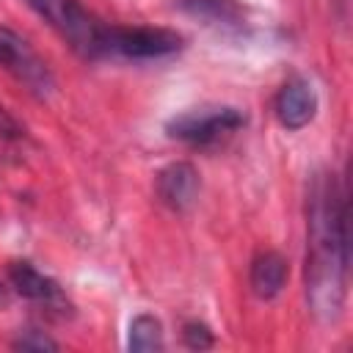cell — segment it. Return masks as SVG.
Here are the masks:
<instances>
[{
  "label": "cell",
  "mask_w": 353,
  "mask_h": 353,
  "mask_svg": "<svg viewBox=\"0 0 353 353\" xmlns=\"http://www.w3.org/2000/svg\"><path fill=\"white\" fill-rule=\"evenodd\" d=\"M163 325L157 317L152 314H138L130 323V336H127V347L146 353V350H163Z\"/></svg>",
  "instance_id": "cell-11"
},
{
  "label": "cell",
  "mask_w": 353,
  "mask_h": 353,
  "mask_svg": "<svg viewBox=\"0 0 353 353\" xmlns=\"http://www.w3.org/2000/svg\"><path fill=\"white\" fill-rule=\"evenodd\" d=\"M6 301H8V292H6V287L0 284V303H6Z\"/></svg>",
  "instance_id": "cell-15"
},
{
  "label": "cell",
  "mask_w": 353,
  "mask_h": 353,
  "mask_svg": "<svg viewBox=\"0 0 353 353\" xmlns=\"http://www.w3.org/2000/svg\"><path fill=\"white\" fill-rule=\"evenodd\" d=\"M248 121L245 110L234 105H201L193 110H185L174 119H168L165 132L174 141L190 143V146H212L237 130H243Z\"/></svg>",
  "instance_id": "cell-3"
},
{
  "label": "cell",
  "mask_w": 353,
  "mask_h": 353,
  "mask_svg": "<svg viewBox=\"0 0 353 353\" xmlns=\"http://www.w3.org/2000/svg\"><path fill=\"white\" fill-rule=\"evenodd\" d=\"M179 50H182L179 33L149 25H108L102 41V58H127V61L168 58Z\"/></svg>",
  "instance_id": "cell-4"
},
{
  "label": "cell",
  "mask_w": 353,
  "mask_h": 353,
  "mask_svg": "<svg viewBox=\"0 0 353 353\" xmlns=\"http://www.w3.org/2000/svg\"><path fill=\"white\" fill-rule=\"evenodd\" d=\"M347 193L317 171L306 196V301L320 320H336L347 292Z\"/></svg>",
  "instance_id": "cell-1"
},
{
  "label": "cell",
  "mask_w": 353,
  "mask_h": 353,
  "mask_svg": "<svg viewBox=\"0 0 353 353\" xmlns=\"http://www.w3.org/2000/svg\"><path fill=\"white\" fill-rule=\"evenodd\" d=\"M25 138V130L19 127V121L0 105V143H17Z\"/></svg>",
  "instance_id": "cell-14"
},
{
  "label": "cell",
  "mask_w": 353,
  "mask_h": 353,
  "mask_svg": "<svg viewBox=\"0 0 353 353\" xmlns=\"http://www.w3.org/2000/svg\"><path fill=\"white\" fill-rule=\"evenodd\" d=\"M83 58H102L108 22L97 19L80 0H25Z\"/></svg>",
  "instance_id": "cell-2"
},
{
  "label": "cell",
  "mask_w": 353,
  "mask_h": 353,
  "mask_svg": "<svg viewBox=\"0 0 353 353\" xmlns=\"http://www.w3.org/2000/svg\"><path fill=\"white\" fill-rule=\"evenodd\" d=\"M11 347H17V350H58V342L50 339L44 331H25L11 342Z\"/></svg>",
  "instance_id": "cell-13"
},
{
  "label": "cell",
  "mask_w": 353,
  "mask_h": 353,
  "mask_svg": "<svg viewBox=\"0 0 353 353\" xmlns=\"http://www.w3.org/2000/svg\"><path fill=\"white\" fill-rule=\"evenodd\" d=\"M287 276H290V268H287V259L279 254V251H262L254 256L251 262V270H248V284H251V292L262 301H270L276 298L284 284H287Z\"/></svg>",
  "instance_id": "cell-9"
},
{
  "label": "cell",
  "mask_w": 353,
  "mask_h": 353,
  "mask_svg": "<svg viewBox=\"0 0 353 353\" xmlns=\"http://www.w3.org/2000/svg\"><path fill=\"white\" fill-rule=\"evenodd\" d=\"M176 6L179 11L210 28H223V30L243 28V8L234 0H176Z\"/></svg>",
  "instance_id": "cell-10"
},
{
  "label": "cell",
  "mask_w": 353,
  "mask_h": 353,
  "mask_svg": "<svg viewBox=\"0 0 353 353\" xmlns=\"http://www.w3.org/2000/svg\"><path fill=\"white\" fill-rule=\"evenodd\" d=\"M8 284L28 301L33 303H41L47 309H58L61 314H66L72 309L66 292L61 290V284L50 276H44L36 265L25 262V259H17L8 265Z\"/></svg>",
  "instance_id": "cell-6"
},
{
  "label": "cell",
  "mask_w": 353,
  "mask_h": 353,
  "mask_svg": "<svg viewBox=\"0 0 353 353\" xmlns=\"http://www.w3.org/2000/svg\"><path fill=\"white\" fill-rule=\"evenodd\" d=\"M273 110L284 130H292V132L303 130L317 113V91L312 88V83L306 77L295 74L279 88V94L273 99Z\"/></svg>",
  "instance_id": "cell-7"
},
{
  "label": "cell",
  "mask_w": 353,
  "mask_h": 353,
  "mask_svg": "<svg viewBox=\"0 0 353 353\" xmlns=\"http://www.w3.org/2000/svg\"><path fill=\"white\" fill-rule=\"evenodd\" d=\"M199 188H201L199 171L185 160L168 163L154 176V193H157L160 204L174 210V212L190 210L196 204V199H199Z\"/></svg>",
  "instance_id": "cell-8"
},
{
  "label": "cell",
  "mask_w": 353,
  "mask_h": 353,
  "mask_svg": "<svg viewBox=\"0 0 353 353\" xmlns=\"http://www.w3.org/2000/svg\"><path fill=\"white\" fill-rule=\"evenodd\" d=\"M0 66L36 97H50L55 88V77L47 61L17 30L6 25H0Z\"/></svg>",
  "instance_id": "cell-5"
},
{
  "label": "cell",
  "mask_w": 353,
  "mask_h": 353,
  "mask_svg": "<svg viewBox=\"0 0 353 353\" xmlns=\"http://www.w3.org/2000/svg\"><path fill=\"white\" fill-rule=\"evenodd\" d=\"M182 342H185L190 350H207V347L215 345V336H212V331H210L204 323L190 320V323H185V328H182Z\"/></svg>",
  "instance_id": "cell-12"
}]
</instances>
